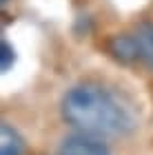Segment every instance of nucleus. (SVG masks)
<instances>
[{"mask_svg":"<svg viewBox=\"0 0 153 155\" xmlns=\"http://www.w3.org/2000/svg\"><path fill=\"white\" fill-rule=\"evenodd\" d=\"M58 155H111V153L98 137L78 133V135H69L62 142Z\"/></svg>","mask_w":153,"mask_h":155,"instance_id":"f03ea898","label":"nucleus"},{"mask_svg":"<svg viewBox=\"0 0 153 155\" xmlns=\"http://www.w3.org/2000/svg\"><path fill=\"white\" fill-rule=\"evenodd\" d=\"M60 113L67 124L93 137L124 135L133 129V117L120 97L98 82H80L62 97Z\"/></svg>","mask_w":153,"mask_h":155,"instance_id":"f257e3e1","label":"nucleus"},{"mask_svg":"<svg viewBox=\"0 0 153 155\" xmlns=\"http://www.w3.org/2000/svg\"><path fill=\"white\" fill-rule=\"evenodd\" d=\"M13 60H16V51H13V47L9 45L7 40L0 42V69L2 71H9Z\"/></svg>","mask_w":153,"mask_h":155,"instance_id":"423d86ee","label":"nucleus"},{"mask_svg":"<svg viewBox=\"0 0 153 155\" xmlns=\"http://www.w3.org/2000/svg\"><path fill=\"white\" fill-rule=\"evenodd\" d=\"M22 153V137L9 124H2L0 129V155H20Z\"/></svg>","mask_w":153,"mask_h":155,"instance_id":"39448f33","label":"nucleus"},{"mask_svg":"<svg viewBox=\"0 0 153 155\" xmlns=\"http://www.w3.org/2000/svg\"><path fill=\"white\" fill-rule=\"evenodd\" d=\"M133 36L138 40V49H140V60H144L147 67L153 69V22H149V20L138 22Z\"/></svg>","mask_w":153,"mask_h":155,"instance_id":"20e7f679","label":"nucleus"},{"mask_svg":"<svg viewBox=\"0 0 153 155\" xmlns=\"http://www.w3.org/2000/svg\"><path fill=\"white\" fill-rule=\"evenodd\" d=\"M107 51L113 55L118 62L131 64V62L140 60V49L133 33H115L107 40Z\"/></svg>","mask_w":153,"mask_h":155,"instance_id":"7ed1b4c3","label":"nucleus"},{"mask_svg":"<svg viewBox=\"0 0 153 155\" xmlns=\"http://www.w3.org/2000/svg\"><path fill=\"white\" fill-rule=\"evenodd\" d=\"M0 2H2V5H5V2H7V0H0Z\"/></svg>","mask_w":153,"mask_h":155,"instance_id":"0eeeda50","label":"nucleus"}]
</instances>
